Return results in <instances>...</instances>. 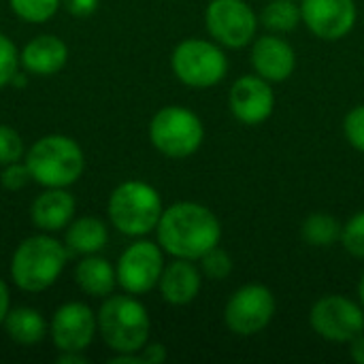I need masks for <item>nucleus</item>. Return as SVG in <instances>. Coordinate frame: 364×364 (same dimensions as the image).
Wrapping results in <instances>:
<instances>
[{"instance_id": "1", "label": "nucleus", "mask_w": 364, "mask_h": 364, "mask_svg": "<svg viewBox=\"0 0 364 364\" xmlns=\"http://www.w3.org/2000/svg\"><path fill=\"white\" fill-rule=\"evenodd\" d=\"M222 228L211 209L198 203H177L162 211L158 222V241L175 258L200 260L218 247Z\"/></svg>"}, {"instance_id": "2", "label": "nucleus", "mask_w": 364, "mask_h": 364, "mask_svg": "<svg viewBox=\"0 0 364 364\" xmlns=\"http://www.w3.org/2000/svg\"><path fill=\"white\" fill-rule=\"evenodd\" d=\"M98 326L105 343L117 354H136L149 339V316L130 296H111L102 303Z\"/></svg>"}, {"instance_id": "3", "label": "nucleus", "mask_w": 364, "mask_h": 364, "mask_svg": "<svg viewBox=\"0 0 364 364\" xmlns=\"http://www.w3.org/2000/svg\"><path fill=\"white\" fill-rule=\"evenodd\" d=\"M26 164L36 183L47 188H64L81 177L85 160L81 147L73 139L51 134L32 145L26 156Z\"/></svg>"}, {"instance_id": "4", "label": "nucleus", "mask_w": 364, "mask_h": 364, "mask_svg": "<svg viewBox=\"0 0 364 364\" xmlns=\"http://www.w3.org/2000/svg\"><path fill=\"white\" fill-rule=\"evenodd\" d=\"M66 264V250L51 237L26 239L11 262V275L21 290L41 292L55 284Z\"/></svg>"}, {"instance_id": "5", "label": "nucleus", "mask_w": 364, "mask_h": 364, "mask_svg": "<svg viewBox=\"0 0 364 364\" xmlns=\"http://www.w3.org/2000/svg\"><path fill=\"white\" fill-rule=\"evenodd\" d=\"M109 215L119 232L143 237L158 228L162 218L160 194L143 181H126L111 194Z\"/></svg>"}, {"instance_id": "6", "label": "nucleus", "mask_w": 364, "mask_h": 364, "mask_svg": "<svg viewBox=\"0 0 364 364\" xmlns=\"http://www.w3.org/2000/svg\"><path fill=\"white\" fill-rule=\"evenodd\" d=\"M205 130L190 109L186 107H164L149 124V139L154 147L168 158H188L203 143Z\"/></svg>"}, {"instance_id": "7", "label": "nucleus", "mask_w": 364, "mask_h": 364, "mask_svg": "<svg viewBox=\"0 0 364 364\" xmlns=\"http://www.w3.org/2000/svg\"><path fill=\"white\" fill-rule=\"evenodd\" d=\"M171 64L177 79L190 87L218 85L228 70L224 51L203 38H188L179 43L173 51Z\"/></svg>"}, {"instance_id": "8", "label": "nucleus", "mask_w": 364, "mask_h": 364, "mask_svg": "<svg viewBox=\"0 0 364 364\" xmlns=\"http://www.w3.org/2000/svg\"><path fill=\"white\" fill-rule=\"evenodd\" d=\"M273 316H275V296L269 288L260 284H250L239 288L230 296L224 309L226 326L241 337L258 335L269 326Z\"/></svg>"}, {"instance_id": "9", "label": "nucleus", "mask_w": 364, "mask_h": 364, "mask_svg": "<svg viewBox=\"0 0 364 364\" xmlns=\"http://www.w3.org/2000/svg\"><path fill=\"white\" fill-rule=\"evenodd\" d=\"M205 23L220 45L241 49L256 36L258 17L243 0H211L205 11Z\"/></svg>"}, {"instance_id": "10", "label": "nucleus", "mask_w": 364, "mask_h": 364, "mask_svg": "<svg viewBox=\"0 0 364 364\" xmlns=\"http://www.w3.org/2000/svg\"><path fill=\"white\" fill-rule=\"evenodd\" d=\"M309 322L322 339L350 343L356 335L364 333V309L341 294L322 296L311 307Z\"/></svg>"}, {"instance_id": "11", "label": "nucleus", "mask_w": 364, "mask_h": 364, "mask_svg": "<svg viewBox=\"0 0 364 364\" xmlns=\"http://www.w3.org/2000/svg\"><path fill=\"white\" fill-rule=\"evenodd\" d=\"M164 271V258L158 245L139 241L130 245L117 264V282L130 294H145L160 284Z\"/></svg>"}, {"instance_id": "12", "label": "nucleus", "mask_w": 364, "mask_h": 364, "mask_svg": "<svg viewBox=\"0 0 364 364\" xmlns=\"http://www.w3.org/2000/svg\"><path fill=\"white\" fill-rule=\"evenodd\" d=\"M301 19L322 41L343 38L356 23L354 0H303Z\"/></svg>"}, {"instance_id": "13", "label": "nucleus", "mask_w": 364, "mask_h": 364, "mask_svg": "<svg viewBox=\"0 0 364 364\" xmlns=\"http://www.w3.org/2000/svg\"><path fill=\"white\" fill-rule=\"evenodd\" d=\"M228 105L232 115L241 124L256 126L271 117L275 109V94L267 79L256 75H245L232 83Z\"/></svg>"}, {"instance_id": "14", "label": "nucleus", "mask_w": 364, "mask_h": 364, "mask_svg": "<svg viewBox=\"0 0 364 364\" xmlns=\"http://www.w3.org/2000/svg\"><path fill=\"white\" fill-rule=\"evenodd\" d=\"M98 318L83 303L62 305L51 320V337L60 352H83L96 333Z\"/></svg>"}, {"instance_id": "15", "label": "nucleus", "mask_w": 364, "mask_h": 364, "mask_svg": "<svg viewBox=\"0 0 364 364\" xmlns=\"http://www.w3.org/2000/svg\"><path fill=\"white\" fill-rule=\"evenodd\" d=\"M252 66L267 81H286L296 68V53L279 36H260L252 47Z\"/></svg>"}, {"instance_id": "16", "label": "nucleus", "mask_w": 364, "mask_h": 364, "mask_svg": "<svg viewBox=\"0 0 364 364\" xmlns=\"http://www.w3.org/2000/svg\"><path fill=\"white\" fill-rule=\"evenodd\" d=\"M160 292L171 305H188L200 292V273L192 260L177 258L160 275Z\"/></svg>"}, {"instance_id": "17", "label": "nucleus", "mask_w": 364, "mask_h": 364, "mask_svg": "<svg viewBox=\"0 0 364 364\" xmlns=\"http://www.w3.org/2000/svg\"><path fill=\"white\" fill-rule=\"evenodd\" d=\"M75 213V200L70 194H66L62 188H49L43 192L34 205H32V222L45 230V232H55L62 230Z\"/></svg>"}, {"instance_id": "18", "label": "nucleus", "mask_w": 364, "mask_h": 364, "mask_svg": "<svg viewBox=\"0 0 364 364\" xmlns=\"http://www.w3.org/2000/svg\"><path fill=\"white\" fill-rule=\"evenodd\" d=\"M66 58H68V49L66 45L58 38V36H51V34H43L34 41H30L26 47H23V53H21V64L34 73V75H53L58 73L64 64H66Z\"/></svg>"}, {"instance_id": "19", "label": "nucleus", "mask_w": 364, "mask_h": 364, "mask_svg": "<svg viewBox=\"0 0 364 364\" xmlns=\"http://www.w3.org/2000/svg\"><path fill=\"white\" fill-rule=\"evenodd\" d=\"M75 277H77V286L83 292H87L90 296H107V294H111L113 288H115V282H117V275H115L113 267L105 258H96V256H90V258L81 260L77 264Z\"/></svg>"}, {"instance_id": "20", "label": "nucleus", "mask_w": 364, "mask_h": 364, "mask_svg": "<svg viewBox=\"0 0 364 364\" xmlns=\"http://www.w3.org/2000/svg\"><path fill=\"white\" fill-rule=\"evenodd\" d=\"M4 326L6 333L13 341L21 343V346H34L45 337V320L38 311L21 307V309H13L6 314L4 318Z\"/></svg>"}, {"instance_id": "21", "label": "nucleus", "mask_w": 364, "mask_h": 364, "mask_svg": "<svg viewBox=\"0 0 364 364\" xmlns=\"http://www.w3.org/2000/svg\"><path fill=\"white\" fill-rule=\"evenodd\" d=\"M107 243V228L96 218L77 220L66 232V245L75 254H96Z\"/></svg>"}, {"instance_id": "22", "label": "nucleus", "mask_w": 364, "mask_h": 364, "mask_svg": "<svg viewBox=\"0 0 364 364\" xmlns=\"http://www.w3.org/2000/svg\"><path fill=\"white\" fill-rule=\"evenodd\" d=\"M341 230L343 226L328 213H311L301 226L303 239L314 247H328L341 241Z\"/></svg>"}, {"instance_id": "23", "label": "nucleus", "mask_w": 364, "mask_h": 364, "mask_svg": "<svg viewBox=\"0 0 364 364\" xmlns=\"http://www.w3.org/2000/svg\"><path fill=\"white\" fill-rule=\"evenodd\" d=\"M260 19L273 32H292L301 21V6H296V0H271Z\"/></svg>"}, {"instance_id": "24", "label": "nucleus", "mask_w": 364, "mask_h": 364, "mask_svg": "<svg viewBox=\"0 0 364 364\" xmlns=\"http://www.w3.org/2000/svg\"><path fill=\"white\" fill-rule=\"evenodd\" d=\"M60 0H11L13 11L26 21H47L58 11Z\"/></svg>"}, {"instance_id": "25", "label": "nucleus", "mask_w": 364, "mask_h": 364, "mask_svg": "<svg viewBox=\"0 0 364 364\" xmlns=\"http://www.w3.org/2000/svg\"><path fill=\"white\" fill-rule=\"evenodd\" d=\"M341 245L354 258H364V211L356 213L341 230Z\"/></svg>"}, {"instance_id": "26", "label": "nucleus", "mask_w": 364, "mask_h": 364, "mask_svg": "<svg viewBox=\"0 0 364 364\" xmlns=\"http://www.w3.org/2000/svg\"><path fill=\"white\" fill-rule=\"evenodd\" d=\"M200 264H203V273H205L209 279H224V277L232 271L230 256H228L226 252H222L220 247H213L211 252H207V254L200 258Z\"/></svg>"}, {"instance_id": "27", "label": "nucleus", "mask_w": 364, "mask_h": 364, "mask_svg": "<svg viewBox=\"0 0 364 364\" xmlns=\"http://www.w3.org/2000/svg\"><path fill=\"white\" fill-rule=\"evenodd\" d=\"M23 143L21 136L11 126H0V164H13L21 158Z\"/></svg>"}, {"instance_id": "28", "label": "nucleus", "mask_w": 364, "mask_h": 364, "mask_svg": "<svg viewBox=\"0 0 364 364\" xmlns=\"http://www.w3.org/2000/svg\"><path fill=\"white\" fill-rule=\"evenodd\" d=\"M17 64H19V55L13 41L0 34V87L13 81V77L17 75Z\"/></svg>"}, {"instance_id": "29", "label": "nucleus", "mask_w": 364, "mask_h": 364, "mask_svg": "<svg viewBox=\"0 0 364 364\" xmlns=\"http://www.w3.org/2000/svg\"><path fill=\"white\" fill-rule=\"evenodd\" d=\"M343 130H346L350 145L364 154V105L348 113V117L343 122Z\"/></svg>"}, {"instance_id": "30", "label": "nucleus", "mask_w": 364, "mask_h": 364, "mask_svg": "<svg viewBox=\"0 0 364 364\" xmlns=\"http://www.w3.org/2000/svg\"><path fill=\"white\" fill-rule=\"evenodd\" d=\"M32 179V173L28 168V164H19V162H13V164H6L4 173H2V186L6 190H21L30 183Z\"/></svg>"}, {"instance_id": "31", "label": "nucleus", "mask_w": 364, "mask_h": 364, "mask_svg": "<svg viewBox=\"0 0 364 364\" xmlns=\"http://www.w3.org/2000/svg\"><path fill=\"white\" fill-rule=\"evenodd\" d=\"M96 4H98V0H66L68 11L73 15H79V17H85V15L94 13Z\"/></svg>"}, {"instance_id": "32", "label": "nucleus", "mask_w": 364, "mask_h": 364, "mask_svg": "<svg viewBox=\"0 0 364 364\" xmlns=\"http://www.w3.org/2000/svg\"><path fill=\"white\" fill-rule=\"evenodd\" d=\"M143 350H145V352H143V356H141V358H143V363L158 364L166 360V350H164V346H160V343L145 346Z\"/></svg>"}, {"instance_id": "33", "label": "nucleus", "mask_w": 364, "mask_h": 364, "mask_svg": "<svg viewBox=\"0 0 364 364\" xmlns=\"http://www.w3.org/2000/svg\"><path fill=\"white\" fill-rule=\"evenodd\" d=\"M350 354L352 358L358 364H364V333L356 335L352 341H350Z\"/></svg>"}, {"instance_id": "34", "label": "nucleus", "mask_w": 364, "mask_h": 364, "mask_svg": "<svg viewBox=\"0 0 364 364\" xmlns=\"http://www.w3.org/2000/svg\"><path fill=\"white\" fill-rule=\"evenodd\" d=\"M60 364H85V356H81V352H62V356L58 358Z\"/></svg>"}, {"instance_id": "35", "label": "nucleus", "mask_w": 364, "mask_h": 364, "mask_svg": "<svg viewBox=\"0 0 364 364\" xmlns=\"http://www.w3.org/2000/svg\"><path fill=\"white\" fill-rule=\"evenodd\" d=\"M6 314H9V290H6V286L0 282V322L6 318Z\"/></svg>"}, {"instance_id": "36", "label": "nucleus", "mask_w": 364, "mask_h": 364, "mask_svg": "<svg viewBox=\"0 0 364 364\" xmlns=\"http://www.w3.org/2000/svg\"><path fill=\"white\" fill-rule=\"evenodd\" d=\"M358 294H360V301H363L364 305V275L360 277V284H358Z\"/></svg>"}]
</instances>
